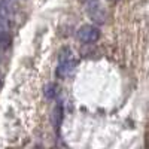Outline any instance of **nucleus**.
I'll return each instance as SVG.
<instances>
[{
	"label": "nucleus",
	"instance_id": "nucleus-6",
	"mask_svg": "<svg viewBox=\"0 0 149 149\" xmlns=\"http://www.w3.org/2000/svg\"><path fill=\"white\" fill-rule=\"evenodd\" d=\"M48 91H49V93H46V97H52V95H54L52 91H55V86H54V85H49V86H48Z\"/></svg>",
	"mask_w": 149,
	"mask_h": 149
},
{
	"label": "nucleus",
	"instance_id": "nucleus-3",
	"mask_svg": "<svg viewBox=\"0 0 149 149\" xmlns=\"http://www.w3.org/2000/svg\"><path fill=\"white\" fill-rule=\"evenodd\" d=\"M10 12L5 0H0V31H9Z\"/></svg>",
	"mask_w": 149,
	"mask_h": 149
},
{
	"label": "nucleus",
	"instance_id": "nucleus-1",
	"mask_svg": "<svg viewBox=\"0 0 149 149\" xmlns=\"http://www.w3.org/2000/svg\"><path fill=\"white\" fill-rule=\"evenodd\" d=\"M76 37L82 42V43H94L100 39V30L94 26H90V24H86V26H82L78 33H76Z\"/></svg>",
	"mask_w": 149,
	"mask_h": 149
},
{
	"label": "nucleus",
	"instance_id": "nucleus-4",
	"mask_svg": "<svg viewBox=\"0 0 149 149\" xmlns=\"http://www.w3.org/2000/svg\"><path fill=\"white\" fill-rule=\"evenodd\" d=\"M88 14H90V17H91L94 21H97V22H103V21H104V12H103V9L100 8V5H98L97 2H91V3H90V6H88Z\"/></svg>",
	"mask_w": 149,
	"mask_h": 149
},
{
	"label": "nucleus",
	"instance_id": "nucleus-2",
	"mask_svg": "<svg viewBox=\"0 0 149 149\" xmlns=\"http://www.w3.org/2000/svg\"><path fill=\"white\" fill-rule=\"evenodd\" d=\"M78 67V63L72 58H64V60H60V64H58V69H57V74L60 78H67L70 74L74 73Z\"/></svg>",
	"mask_w": 149,
	"mask_h": 149
},
{
	"label": "nucleus",
	"instance_id": "nucleus-5",
	"mask_svg": "<svg viewBox=\"0 0 149 149\" xmlns=\"http://www.w3.org/2000/svg\"><path fill=\"white\" fill-rule=\"evenodd\" d=\"M9 45H10L9 31H0V49H8Z\"/></svg>",
	"mask_w": 149,
	"mask_h": 149
}]
</instances>
